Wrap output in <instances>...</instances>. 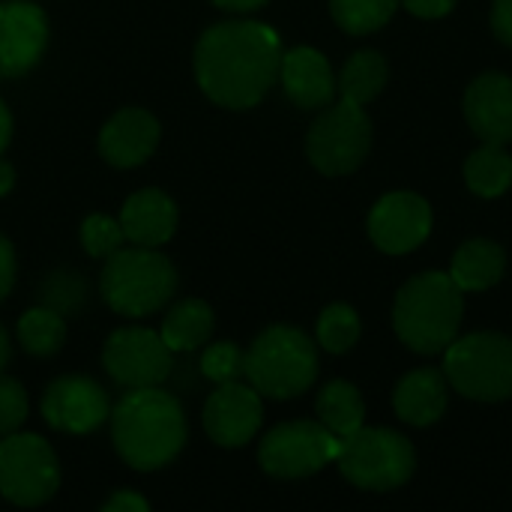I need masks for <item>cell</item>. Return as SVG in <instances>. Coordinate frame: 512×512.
Returning <instances> with one entry per match:
<instances>
[{
  "mask_svg": "<svg viewBox=\"0 0 512 512\" xmlns=\"http://www.w3.org/2000/svg\"><path fill=\"white\" fill-rule=\"evenodd\" d=\"M12 285H15V249H12V243L0 234V303L9 297Z\"/></svg>",
  "mask_w": 512,
  "mask_h": 512,
  "instance_id": "34",
  "label": "cell"
},
{
  "mask_svg": "<svg viewBox=\"0 0 512 512\" xmlns=\"http://www.w3.org/2000/svg\"><path fill=\"white\" fill-rule=\"evenodd\" d=\"M243 375L267 399H294L318 378V348L297 327H267L243 354Z\"/></svg>",
  "mask_w": 512,
  "mask_h": 512,
  "instance_id": "5",
  "label": "cell"
},
{
  "mask_svg": "<svg viewBox=\"0 0 512 512\" xmlns=\"http://www.w3.org/2000/svg\"><path fill=\"white\" fill-rule=\"evenodd\" d=\"M468 189L480 198H498L512 186V156L504 144H483L465 162Z\"/></svg>",
  "mask_w": 512,
  "mask_h": 512,
  "instance_id": "25",
  "label": "cell"
},
{
  "mask_svg": "<svg viewBox=\"0 0 512 512\" xmlns=\"http://www.w3.org/2000/svg\"><path fill=\"white\" fill-rule=\"evenodd\" d=\"M465 117L483 144L512 141V78L483 72L465 93Z\"/></svg>",
  "mask_w": 512,
  "mask_h": 512,
  "instance_id": "17",
  "label": "cell"
},
{
  "mask_svg": "<svg viewBox=\"0 0 512 512\" xmlns=\"http://www.w3.org/2000/svg\"><path fill=\"white\" fill-rule=\"evenodd\" d=\"M162 138L159 120L144 108H120L99 132V153L114 168L144 165Z\"/></svg>",
  "mask_w": 512,
  "mask_h": 512,
  "instance_id": "16",
  "label": "cell"
},
{
  "mask_svg": "<svg viewBox=\"0 0 512 512\" xmlns=\"http://www.w3.org/2000/svg\"><path fill=\"white\" fill-rule=\"evenodd\" d=\"M282 39L261 21H219L195 45V78L222 108H255L279 81Z\"/></svg>",
  "mask_w": 512,
  "mask_h": 512,
  "instance_id": "1",
  "label": "cell"
},
{
  "mask_svg": "<svg viewBox=\"0 0 512 512\" xmlns=\"http://www.w3.org/2000/svg\"><path fill=\"white\" fill-rule=\"evenodd\" d=\"M432 231V207L414 192H390L369 213V237L387 255L417 249Z\"/></svg>",
  "mask_w": 512,
  "mask_h": 512,
  "instance_id": "15",
  "label": "cell"
},
{
  "mask_svg": "<svg viewBox=\"0 0 512 512\" xmlns=\"http://www.w3.org/2000/svg\"><path fill=\"white\" fill-rule=\"evenodd\" d=\"M360 339V318L351 306L333 303L318 318V345L330 354H348Z\"/></svg>",
  "mask_w": 512,
  "mask_h": 512,
  "instance_id": "28",
  "label": "cell"
},
{
  "mask_svg": "<svg viewBox=\"0 0 512 512\" xmlns=\"http://www.w3.org/2000/svg\"><path fill=\"white\" fill-rule=\"evenodd\" d=\"M465 291L453 282L450 273H420L396 297L393 327L396 336L417 354H444L459 336Z\"/></svg>",
  "mask_w": 512,
  "mask_h": 512,
  "instance_id": "3",
  "label": "cell"
},
{
  "mask_svg": "<svg viewBox=\"0 0 512 512\" xmlns=\"http://www.w3.org/2000/svg\"><path fill=\"white\" fill-rule=\"evenodd\" d=\"M18 342L33 357H54L66 342V321L51 306H33L18 318Z\"/></svg>",
  "mask_w": 512,
  "mask_h": 512,
  "instance_id": "26",
  "label": "cell"
},
{
  "mask_svg": "<svg viewBox=\"0 0 512 512\" xmlns=\"http://www.w3.org/2000/svg\"><path fill=\"white\" fill-rule=\"evenodd\" d=\"M111 441L117 456L135 471H159L186 447V414L177 396L162 387L129 390L111 408Z\"/></svg>",
  "mask_w": 512,
  "mask_h": 512,
  "instance_id": "2",
  "label": "cell"
},
{
  "mask_svg": "<svg viewBox=\"0 0 512 512\" xmlns=\"http://www.w3.org/2000/svg\"><path fill=\"white\" fill-rule=\"evenodd\" d=\"M402 0H330L333 21L354 36H366L381 30Z\"/></svg>",
  "mask_w": 512,
  "mask_h": 512,
  "instance_id": "27",
  "label": "cell"
},
{
  "mask_svg": "<svg viewBox=\"0 0 512 512\" xmlns=\"http://www.w3.org/2000/svg\"><path fill=\"white\" fill-rule=\"evenodd\" d=\"M177 291L174 264L153 246H120L105 258L99 294L123 318H147L168 306Z\"/></svg>",
  "mask_w": 512,
  "mask_h": 512,
  "instance_id": "4",
  "label": "cell"
},
{
  "mask_svg": "<svg viewBox=\"0 0 512 512\" xmlns=\"http://www.w3.org/2000/svg\"><path fill=\"white\" fill-rule=\"evenodd\" d=\"M372 150V120L363 105L342 99L339 105L327 108L309 129L306 153L309 162L327 174H351L357 171Z\"/></svg>",
  "mask_w": 512,
  "mask_h": 512,
  "instance_id": "9",
  "label": "cell"
},
{
  "mask_svg": "<svg viewBox=\"0 0 512 512\" xmlns=\"http://www.w3.org/2000/svg\"><path fill=\"white\" fill-rule=\"evenodd\" d=\"M48 48V18L33 0L0 3V78L27 75Z\"/></svg>",
  "mask_w": 512,
  "mask_h": 512,
  "instance_id": "13",
  "label": "cell"
},
{
  "mask_svg": "<svg viewBox=\"0 0 512 512\" xmlns=\"http://www.w3.org/2000/svg\"><path fill=\"white\" fill-rule=\"evenodd\" d=\"M42 420L66 435H90L111 417V402L102 384L87 375H63L42 393Z\"/></svg>",
  "mask_w": 512,
  "mask_h": 512,
  "instance_id": "12",
  "label": "cell"
},
{
  "mask_svg": "<svg viewBox=\"0 0 512 512\" xmlns=\"http://www.w3.org/2000/svg\"><path fill=\"white\" fill-rule=\"evenodd\" d=\"M12 186H15V168L0 156V198H3V195H9V192H12Z\"/></svg>",
  "mask_w": 512,
  "mask_h": 512,
  "instance_id": "39",
  "label": "cell"
},
{
  "mask_svg": "<svg viewBox=\"0 0 512 512\" xmlns=\"http://www.w3.org/2000/svg\"><path fill=\"white\" fill-rule=\"evenodd\" d=\"M342 477L366 492H390L414 477L417 453L411 441L393 429H357L342 438L336 459Z\"/></svg>",
  "mask_w": 512,
  "mask_h": 512,
  "instance_id": "7",
  "label": "cell"
},
{
  "mask_svg": "<svg viewBox=\"0 0 512 512\" xmlns=\"http://www.w3.org/2000/svg\"><path fill=\"white\" fill-rule=\"evenodd\" d=\"M174 351L156 330L147 327H120L108 336L102 348V366L117 387L141 390L159 387L174 369Z\"/></svg>",
  "mask_w": 512,
  "mask_h": 512,
  "instance_id": "11",
  "label": "cell"
},
{
  "mask_svg": "<svg viewBox=\"0 0 512 512\" xmlns=\"http://www.w3.org/2000/svg\"><path fill=\"white\" fill-rule=\"evenodd\" d=\"M342 438L321 420H294L270 429L258 447L261 468L276 480H303L339 459Z\"/></svg>",
  "mask_w": 512,
  "mask_h": 512,
  "instance_id": "10",
  "label": "cell"
},
{
  "mask_svg": "<svg viewBox=\"0 0 512 512\" xmlns=\"http://www.w3.org/2000/svg\"><path fill=\"white\" fill-rule=\"evenodd\" d=\"M411 15L420 18H444L456 9V0H402Z\"/></svg>",
  "mask_w": 512,
  "mask_h": 512,
  "instance_id": "35",
  "label": "cell"
},
{
  "mask_svg": "<svg viewBox=\"0 0 512 512\" xmlns=\"http://www.w3.org/2000/svg\"><path fill=\"white\" fill-rule=\"evenodd\" d=\"M60 489V465L51 444L33 432L0 441V495L15 507H42Z\"/></svg>",
  "mask_w": 512,
  "mask_h": 512,
  "instance_id": "8",
  "label": "cell"
},
{
  "mask_svg": "<svg viewBox=\"0 0 512 512\" xmlns=\"http://www.w3.org/2000/svg\"><path fill=\"white\" fill-rule=\"evenodd\" d=\"M315 411H318V420L336 435V438H348L354 435L357 429H363V420H366V405H363V396L354 384L348 381H330L318 402H315Z\"/></svg>",
  "mask_w": 512,
  "mask_h": 512,
  "instance_id": "23",
  "label": "cell"
},
{
  "mask_svg": "<svg viewBox=\"0 0 512 512\" xmlns=\"http://www.w3.org/2000/svg\"><path fill=\"white\" fill-rule=\"evenodd\" d=\"M444 375L456 393L474 402L512 396V339L501 333L456 336L444 351Z\"/></svg>",
  "mask_w": 512,
  "mask_h": 512,
  "instance_id": "6",
  "label": "cell"
},
{
  "mask_svg": "<svg viewBox=\"0 0 512 512\" xmlns=\"http://www.w3.org/2000/svg\"><path fill=\"white\" fill-rule=\"evenodd\" d=\"M504 270H507V255L492 240L462 243L450 264V276L462 291H486L501 282Z\"/></svg>",
  "mask_w": 512,
  "mask_h": 512,
  "instance_id": "22",
  "label": "cell"
},
{
  "mask_svg": "<svg viewBox=\"0 0 512 512\" xmlns=\"http://www.w3.org/2000/svg\"><path fill=\"white\" fill-rule=\"evenodd\" d=\"M150 510V501L132 489H123V492H114L105 504L102 512H147Z\"/></svg>",
  "mask_w": 512,
  "mask_h": 512,
  "instance_id": "33",
  "label": "cell"
},
{
  "mask_svg": "<svg viewBox=\"0 0 512 512\" xmlns=\"http://www.w3.org/2000/svg\"><path fill=\"white\" fill-rule=\"evenodd\" d=\"M219 9H225V12H237V15H246V12H255V9H261L267 0H213Z\"/></svg>",
  "mask_w": 512,
  "mask_h": 512,
  "instance_id": "37",
  "label": "cell"
},
{
  "mask_svg": "<svg viewBox=\"0 0 512 512\" xmlns=\"http://www.w3.org/2000/svg\"><path fill=\"white\" fill-rule=\"evenodd\" d=\"M84 300V279L69 273V270H60L57 276L48 279L45 285V306L57 309L60 315L69 312V309H78Z\"/></svg>",
  "mask_w": 512,
  "mask_h": 512,
  "instance_id": "32",
  "label": "cell"
},
{
  "mask_svg": "<svg viewBox=\"0 0 512 512\" xmlns=\"http://www.w3.org/2000/svg\"><path fill=\"white\" fill-rule=\"evenodd\" d=\"M279 81L288 93V99L297 108H324L333 105L336 96V78L327 63V57L309 45L282 51V66H279Z\"/></svg>",
  "mask_w": 512,
  "mask_h": 512,
  "instance_id": "18",
  "label": "cell"
},
{
  "mask_svg": "<svg viewBox=\"0 0 512 512\" xmlns=\"http://www.w3.org/2000/svg\"><path fill=\"white\" fill-rule=\"evenodd\" d=\"M177 204L162 189H138L120 210V228L135 246H165L177 231Z\"/></svg>",
  "mask_w": 512,
  "mask_h": 512,
  "instance_id": "19",
  "label": "cell"
},
{
  "mask_svg": "<svg viewBox=\"0 0 512 512\" xmlns=\"http://www.w3.org/2000/svg\"><path fill=\"white\" fill-rule=\"evenodd\" d=\"M126 243V234L120 228V219H111L105 213H93L81 222V246L93 258H108Z\"/></svg>",
  "mask_w": 512,
  "mask_h": 512,
  "instance_id": "29",
  "label": "cell"
},
{
  "mask_svg": "<svg viewBox=\"0 0 512 512\" xmlns=\"http://www.w3.org/2000/svg\"><path fill=\"white\" fill-rule=\"evenodd\" d=\"M27 420V393L24 387L0 372V438L12 435Z\"/></svg>",
  "mask_w": 512,
  "mask_h": 512,
  "instance_id": "31",
  "label": "cell"
},
{
  "mask_svg": "<svg viewBox=\"0 0 512 512\" xmlns=\"http://www.w3.org/2000/svg\"><path fill=\"white\" fill-rule=\"evenodd\" d=\"M387 75H390V66H387L384 54L366 48V51H357L354 57H348L336 87H339L342 99L366 105V102H372L384 90Z\"/></svg>",
  "mask_w": 512,
  "mask_h": 512,
  "instance_id": "24",
  "label": "cell"
},
{
  "mask_svg": "<svg viewBox=\"0 0 512 512\" xmlns=\"http://www.w3.org/2000/svg\"><path fill=\"white\" fill-rule=\"evenodd\" d=\"M261 420H264V405H261V393L252 384H240V381L219 384L204 405V432L213 444L225 450L246 447L258 435Z\"/></svg>",
  "mask_w": 512,
  "mask_h": 512,
  "instance_id": "14",
  "label": "cell"
},
{
  "mask_svg": "<svg viewBox=\"0 0 512 512\" xmlns=\"http://www.w3.org/2000/svg\"><path fill=\"white\" fill-rule=\"evenodd\" d=\"M450 396V381L441 369H414L405 375L393 393L396 414L411 426H432L444 417Z\"/></svg>",
  "mask_w": 512,
  "mask_h": 512,
  "instance_id": "20",
  "label": "cell"
},
{
  "mask_svg": "<svg viewBox=\"0 0 512 512\" xmlns=\"http://www.w3.org/2000/svg\"><path fill=\"white\" fill-rule=\"evenodd\" d=\"M9 357H12V345H9V336H6V330L0 327V372L6 369Z\"/></svg>",
  "mask_w": 512,
  "mask_h": 512,
  "instance_id": "40",
  "label": "cell"
},
{
  "mask_svg": "<svg viewBox=\"0 0 512 512\" xmlns=\"http://www.w3.org/2000/svg\"><path fill=\"white\" fill-rule=\"evenodd\" d=\"M9 141H12V114H9L6 102L0 99V156L9 147Z\"/></svg>",
  "mask_w": 512,
  "mask_h": 512,
  "instance_id": "38",
  "label": "cell"
},
{
  "mask_svg": "<svg viewBox=\"0 0 512 512\" xmlns=\"http://www.w3.org/2000/svg\"><path fill=\"white\" fill-rule=\"evenodd\" d=\"M213 327H216V315H213L210 303L189 297L168 309V315L159 327V336L165 339V345L174 354H189L210 342Z\"/></svg>",
  "mask_w": 512,
  "mask_h": 512,
  "instance_id": "21",
  "label": "cell"
},
{
  "mask_svg": "<svg viewBox=\"0 0 512 512\" xmlns=\"http://www.w3.org/2000/svg\"><path fill=\"white\" fill-rule=\"evenodd\" d=\"M492 30L504 45L512 48V0H495V6H492Z\"/></svg>",
  "mask_w": 512,
  "mask_h": 512,
  "instance_id": "36",
  "label": "cell"
},
{
  "mask_svg": "<svg viewBox=\"0 0 512 512\" xmlns=\"http://www.w3.org/2000/svg\"><path fill=\"white\" fill-rule=\"evenodd\" d=\"M201 375L213 384H228L243 375V351L234 342L207 345L201 354Z\"/></svg>",
  "mask_w": 512,
  "mask_h": 512,
  "instance_id": "30",
  "label": "cell"
}]
</instances>
